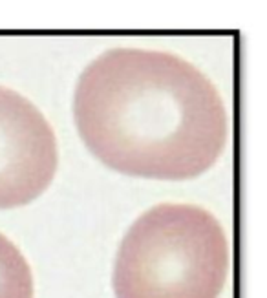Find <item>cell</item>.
<instances>
[{
    "label": "cell",
    "instance_id": "1",
    "mask_svg": "<svg viewBox=\"0 0 267 298\" xmlns=\"http://www.w3.org/2000/svg\"><path fill=\"white\" fill-rule=\"evenodd\" d=\"M73 119L108 169L183 181L212 167L229 141V116L205 73L167 52L114 48L82 70Z\"/></svg>",
    "mask_w": 267,
    "mask_h": 298
},
{
    "label": "cell",
    "instance_id": "2",
    "mask_svg": "<svg viewBox=\"0 0 267 298\" xmlns=\"http://www.w3.org/2000/svg\"><path fill=\"white\" fill-rule=\"evenodd\" d=\"M231 271L224 227L191 203H159L134 221L112 273L115 298H219Z\"/></svg>",
    "mask_w": 267,
    "mask_h": 298
},
{
    "label": "cell",
    "instance_id": "3",
    "mask_svg": "<svg viewBox=\"0 0 267 298\" xmlns=\"http://www.w3.org/2000/svg\"><path fill=\"white\" fill-rule=\"evenodd\" d=\"M59 165L57 137L42 112L24 95L0 86V209L37 200Z\"/></svg>",
    "mask_w": 267,
    "mask_h": 298
},
{
    "label": "cell",
    "instance_id": "4",
    "mask_svg": "<svg viewBox=\"0 0 267 298\" xmlns=\"http://www.w3.org/2000/svg\"><path fill=\"white\" fill-rule=\"evenodd\" d=\"M0 298H33V274L10 238L0 232Z\"/></svg>",
    "mask_w": 267,
    "mask_h": 298
}]
</instances>
